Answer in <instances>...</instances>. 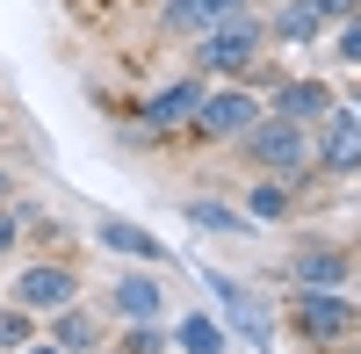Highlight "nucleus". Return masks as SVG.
Returning a JSON list of instances; mask_svg holds the SVG:
<instances>
[{"label":"nucleus","mask_w":361,"mask_h":354,"mask_svg":"<svg viewBox=\"0 0 361 354\" xmlns=\"http://www.w3.org/2000/svg\"><path fill=\"white\" fill-rule=\"evenodd\" d=\"M253 217H282V188H260L253 195Z\"/></svg>","instance_id":"20"},{"label":"nucleus","mask_w":361,"mask_h":354,"mask_svg":"<svg viewBox=\"0 0 361 354\" xmlns=\"http://www.w3.org/2000/svg\"><path fill=\"white\" fill-rule=\"evenodd\" d=\"M109 304L130 318V326H152V318L166 311V282L159 275H145V268H130V275H116L109 282Z\"/></svg>","instance_id":"4"},{"label":"nucleus","mask_w":361,"mask_h":354,"mask_svg":"<svg viewBox=\"0 0 361 354\" xmlns=\"http://www.w3.org/2000/svg\"><path fill=\"white\" fill-rule=\"evenodd\" d=\"M22 354H66V347H51V340H29V347H22Z\"/></svg>","instance_id":"24"},{"label":"nucleus","mask_w":361,"mask_h":354,"mask_svg":"<svg viewBox=\"0 0 361 354\" xmlns=\"http://www.w3.org/2000/svg\"><path fill=\"white\" fill-rule=\"evenodd\" d=\"M253 51H260V22H253V15H231V22H217V29L202 37V66L238 73V66H253Z\"/></svg>","instance_id":"1"},{"label":"nucleus","mask_w":361,"mask_h":354,"mask_svg":"<svg viewBox=\"0 0 361 354\" xmlns=\"http://www.w3.org/2000/svg\"><path fill=\"white\" fill-rule=\"evenodd\" d=\"M246 152L260 159V166H304L311 159V145H304V130H296V123H267V130H246Z\"/></svg>","instance_id":"7"},{"label":"nucleus","mask_w":361,"mask_h":354,"mask_svg":"<svg viewBox=\"0 0 361 354\" xmlns=\"http://www.w3.org/2000/svg\"><path fill=\"white\" fill-rule=\"evenodd\" d=\"M202 282H209V297L224 304V318H231V326L246 333L253 347H267V340H275V326H267V311H260V304L246 297V282H231V275H217V268H202Z\"/></svg>","instance_id":"3"},{"label":"nucleus","mask_w":361,"mask_h":354,"mask_svg":"<svg viewBox=\"0 0 361 354\" xmlns=\"http://www.w3.org/2000/svg\"><path fill=\"white\" fill-rule=\"evenodd\" d=\"M195 109H202V87H195V80H173L166 94L145 102V123H152V130H173V123H188Z\"/></svg>","instance_id":"11"},{"label":"nucleus","mask_w":361,"mask_h":354,"mask_svg":"<svg viewBox=\"0 0 361 354\" xmlns=\"http://www.w3.org/2000/svg\"><path fill=\"white\" fill-rule=\"evenodd\" d=\"M188 217H195L202 231H246V217L224 210V202H188Z\"/></svg>","instance_id":"17"},{"label":"nucleus","mask_w":361,"mask_h":354,"mask_svg":"<svg viewBox=\"0 0 361 354\" xmlns=\"http://www.w3.org/2000/svg\"><path fill=\"white\" fill-rule=\"evenodd\" d=\"M180 347L188 354H224V333L209 326V318H180Z\"/></svg>","instance_id":"16"},{"label":"nucleus","mask_w":361,"mask_h":354,"mask_svg":"<svg viewBox=\"0 0 361 354\" xmlns=\"http://www.w3.org/2000/svg\"><path fill=\"white\" fill-rule=\"evenodd\" d=\"M51 347H66V354H87V347H94V318H87V311H58V326H51Z\"/></svg>","instance_id":"14"},{"label":"nucleus","mask_w":361,"mask_h":354,"mask_svg":"<svg viewBox=\"0 0 361 354\" xmlns=\"http://www.w3.org/2000/svg\"><path fill=\"white\" fill-rule=\"evenodd\" d=\"M311 29H318L311 8H289V15H282V37H311Z\"/></svg>","instance_id":"19"},{"label":"nucleus","mask_w":361,"mask_h":354,"mask_svg":"<svg viewBox=\"0 0 361 354\" xmlns=\"http://www.w3.org/2000/svg\"><path fill=\"white\" fill-rule=\"evenodd\" d=\"M325 166H361V116H333L325 123Z\"/></svg>","instance_id":"13"},{"label":"nucleus","mask_w":361,"mask_h":354,"mask_svg":"<svg viewBox=\"0 0 361 354\" xmlns=\"http://www.w3.org/2000/svg\"><path fill=\"white\" fill-rule=\"evenodd\" d=\"M94 239H102V246H116V253H130V260H145V268H159V260H166V239H152V231L130 224V217H102Z\"/></svg>","instance_id":"8"},{"label":"nucleus","mask_w":361,"mask_h":354,"mask_svg":"<svg viewBox=\"0 0 361 354\" xmlns=\"http://www.w3.org/2000/svg\"><path fill=\"white\" fill-rule=\"evenodd\" d=\"M253 94H238V87H224V94H202V109H195V130L202 138H246L253 130Z\"/></svg>","instance_id":"5"},{"label":"nucleus","mask_w":361,"mask_h":354,"mask_svg":"<svg viewBox=\"0 0 361 354\" xmlns=\"http://www.w3.org/2000/svg\"><path fill=\"white\" fill-rule=\"evenodd\" d=\"M73 289H80V275L66 268V260H44V268H29V275L15 282V304H22L29 318H37V311H66Z\"/></svg>","instance_id":"2"},{"label":"nucleus","mask_w":361,"mask_h":354,"mask_svg":"<svg viewBox=\"0 0 361 354\" xmlns=\"http://www.w3.org/2000/svg\"><path fill=\"white\" fill-rule=\"evenodd\" d=\"M296 326L311 340H340V333H354V304H340L333 289H296Z\"/></svg>","instance_id":"6"},{"label":"nucleus","mask_w":361,"mask_h":354,"mask_svg":"<svg viewBox=\"0 0 361 354\" xmlns=\"http://www.w3.org/2000/svg\"><path fill=\"white\" fill-rule=\"evenodd\" d=\"M340 58H354V66H361V22H347V29H340Z\"/></svg>","instance_id":"21"},{"label":"nucleus","mask_w":361,"mask_h":354,"mask_svg":"<svg viewBox=\"0 0 361 354\" xmlns=\"http://www.w3.org/2000/svg\"><path fill=\"white\" fill-rule=\"evenodd\" d=\"M29 340H37V318H29L22 304H0V354H22Z\"/></svg>","instance_id":"15"},{"label":"nucleus","mask_w":361,"mask_h":354,"mask_svg":"<svg viewBox=\"0 0 361 354\" xmlns=\"http://www.w3.org/2000/svg\"><path fill=\"white\" fill-rule=\"evenodd\" d=\"M123 354H166V340H159L152 326H130V333H123Z\"/></svg>","instance_id":"18"},{"label":"nucleus","mask_w":361,"mask_h":354,"mask_svg":"<svg viewBox=\"0 0 361 354\" xmlns=\"http://www.w3.org/2000/svg\"><path fill=\"white\" fill-rule=\"evenodd\" d=\"M231 15H246V0H166V29H202L209 37Z\"/></svg>","instance_id":"10"},{"label":"nucleus","mask_w":361,"mask_h":354,"mask_svg":"<svg viewBox=\"0 0 361 354\" xmlns=\"http://www.w3.org/2000/svg\"><path fill=\"white\" fill-rule=\"evenodd\" d=\"M311 15H354V0H311Z\"/></svg>","instance_id":"23"},{"label":"nucleus","mask_w":361,"mask_h":354,"mask_svg":"<svg viewBox=\"0 0 361 354\" xmlns=\"http://www.w3.org/2000/svg\"><path fill=\"white\" fill-rule=\"evenodd\" d=\"M275 116H282V123H304V116H333V94H325V87H311V80H296V87H282V94H275Z\"/></svg>","instance_id":"12"},{"label":"nucleus","mask_w":361,"mask_h":354,"mask_svg":"<svg viewBox=\"0 0 361 354\" xmlns=\"http://www.w3.org/2000/svg\"><path fill=\"white\" fill-rule=\"evenodd\" d=\"M340 275H347V260H340L333 246H304V253H289V282H296V289H340Z\"/></svg>","instance_id":"9"},{"label":"nucleus","mask_w":361,"mask_h":354,"mask_svg":"<svg viewBox=\"0 0 361 354\" xmlns=\"http://www.w3.org/2000/svg\"><path fill=\"white\" fill-rule=\"evenodd\" d=\"M15 239H22V217H15V210H0V253H8Z\"/></svg>","instance_id":"22"},{"label":"nucleus","mask_w":361,"mask_h":354,"mask_svg":"<svg viewBox=\"0 0 361 354\" xmlns=\"http://www.w3.org/2000/svg\"><path fill=\"white\" fill-rule=\"evenodd\" d=\"M8 195H15V173H0V202H8Z\"/></svg>","instance_id":"25"}]
</instances>
